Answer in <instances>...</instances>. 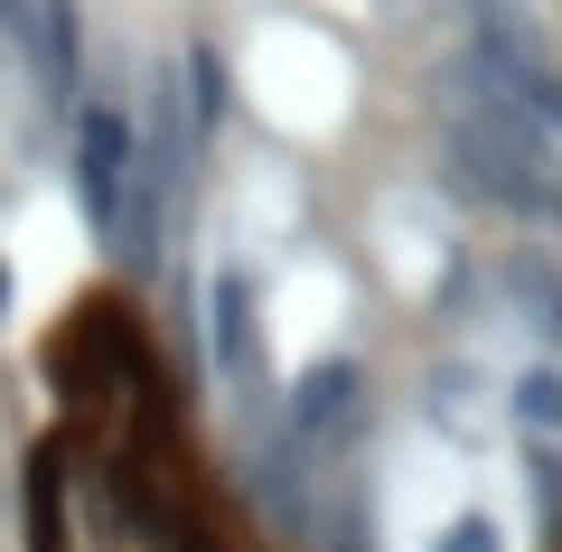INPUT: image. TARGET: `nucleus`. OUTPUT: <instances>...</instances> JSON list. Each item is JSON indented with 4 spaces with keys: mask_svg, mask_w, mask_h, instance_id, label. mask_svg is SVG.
Wrapping results in <instances>:
<instances>
[{
    "mask_svg": "<svg viewBox=\"0 0 562 552\" xmlns=\"http://www.w3.org/2000/svg\"><path fill=\"white\" fill-rule=\"evenodd\" d=\"M441 159L469 198L506 206V216H562V150L506 94H487L469 66H450L441 85Z\"/></svg>",
    "mask_w": 562,
    "mask_h": 552,
    "instance_id": "1",
    "label": "nucleus"
},
{
    "mask_svg": "<svg viewBox=\"0 0 562 552\" xmlns=\"http://www.w3.org/2000/svg\"><path fill=\"white\" fill-rule=\"evenodd\" d=\"M132 198H140V122H132V103L122 94L76 103V206L113 254H132V235H140Z\"/></svg>",
    "mask_w": 562,
    "mask_h": 552,
    "instance_id": "2",
    "label": "nucleus"
},
{
    "mask_svg": "<svg viewBox=\"0 0 562 552\" xmlns=\"http://www.w3.org/2000/svg\"><path fill=\"white\" fill-rule=\"evenodd\" d=\"M460 66L487 85V94H506V103H516V113H525V122H535V132L562 150V76L543 66V47L525 38V29L479 20V29H469V57H460Z\"/></svg>",
    "mask_w": 562,
    "mask_h": 552,
    "instance_id": "3",
    "label": "nucleus"
},
{
    "mask_svg": "<svg viewBox=\"0 0 562 552\" xmlns=\"http://www.w3.org/2000/svg\"><path fill=\"white\" fill-rule=\"evenodd\" d=\"M516 413H525V431H562V375H525Z\"/></svg>",
    "mask_w": 562,
    "mask_h": 552,
    "instance_id": "4",
    "label": "nucleus"
},
{
    "mask_svg": "<svg viewBox=\"0 0 562 552\" xmlns=\"http://www.w3.org/2000/svg\"><path fill=\"white\" fill-rule=\"evenodd\" d=\"M441 552H497V525H487V515H460V525L441 533Z\"/></svg>",
    "mask_w": 562,
    "mask_h": 552,
    "instance_id": "5",
    "label": "nucleus"
},
{
    "mask_svg": "<svg viewBox=\"0 0 562 552\" xmlns=\"http://www.w3.org/2000/svg\"><path fill=\"white\" fill-rule=\"evenodd\" d=\"M29 10H38V0H0V29L20 38V29H29Z\"/></svg>",
    "mask_w": 562,
    "mask_h": 552,
    "instance_id": "6",
    "label": "nucleus"
}]
</instances>
